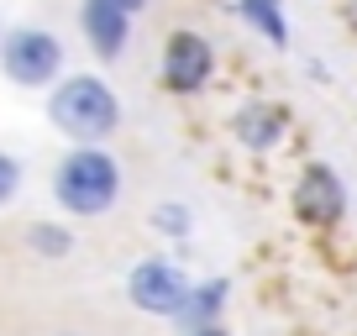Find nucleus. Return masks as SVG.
Here are the masks:
<instances>
[{
  "label": "nucleus",
  "mask_w": 357,
  "mask_h": 336,
  "mask_svg": "<svg viewBox=\"0 0 357 336\" xmlns=\"http://www.w3.org/2000/svg\"><path fill=\"white\" fill-rule=\"evenodd\" d=\"M79 32L95 47V58L116 63L126 53V43H132V11L116 6V0H79Z\"/></svg>",
  "instance_id": "423d86ee"
},
{
  "label": "nucleus",
  "mask_w": 357,
  "mask_h": 336,
  "mask_svg": "<svg viewBox=\"0 0 357 336\" xmlns=\"http://www.w3.org/2000/svg\"><path fill=\"white\" fill-rule=\"evenodd\" d=\"M116 6H126V11H132V16H142L147 6H153V0H116Z\"/></svg>",
  "instance_id": "4468645a"
},
{
  "label": "nucleus",
  "mask_w": 357,
  "mask_h": 336,
  "mask_svg": "<svg viewBox=\"0 0 357 336\" xmlns=\"http://www.w3.org/2000/svg\"><path fill=\"white\" fill-rule=\"evenodd\" d=\"M294 211H300V221L310 226H331L347 215V184L336 179L326 163H310L300 174V184H294Z\"/></svg>",
  "instance_id": "0eeeda50"
},
{
  "label": "nucleus",
  "mask_w": 357,
  "mask_h": 336,
  "mask_svg": "<svg viewBox=\"0 0 357 336\" xmlns=\"http://www.w3.org/2000/svg\"><path fill=\"white\" fill-rule=\"evenodd\" d=\"M53 194L68 215H105L121 194V163L105 153L100 142H79L74 153L58 163Z\"/></svg>",
  "instance_id": "f03ea898"
},
{
  "label": "nucleus",
  "mask_w": 357,
  "mask_h": 336,
  "mask_svg": "<svg viewBox=\"0 0 357 336\" xmlns=\"http://www.w3.org/2000/svg\"><path fill=\"white\" fill-rule=\"evenodd\" d=\"M16 190H22V163L11 153H0V205H11Z\"/></svg>",
  "instance_id": "ddd939ff"
},
{
  "label": "nucleus",
  "mask_w": 357,
  "mask_h": 336,
  "mask_svg": "<svg viewBox=\"0 0 357 336\" xmlns=\"http://www.w3.org/2000/svg\"><path fill=\"white\" fill-rule=\"evenodd\" d=\"M47 116L74 142H105L121 126V100H116V90L100 74H74V79H58L53 100H47Z\"/></svg>",
  "instance_id": "f257e3e1"
},
{
  "label": "nucleus",
  "mask_w": 357,
  "mask_h": 336,
  "mask_svg": "<svg viewBox=\"0 0 357 336\" xmlns=\"http://www.w3.org/2000/svg\"><path fill=\"white\" fill-rule=\"evenodd\" d=\"M153 226H158V231H168V236H184V231L195 226V215L184 211V205H158V211H153Z\"/></svg>",
  "instance_id": "f8f14e48"
},
{
  "label": "nucleus",
  "mask_w": 357,
  "mask_h": 336,
  "mask_svg": "<svg viewBox=\"0 0 357 336\" xmlns=\"http://www.w3.org/2000/svg\"><path fill=\"white\" fill-rule=\"evenodd\" d=\"M236 16H242L268 47H289V16H284V0H236Z\"/></svg>",
  "instance_id": "1a4fd4ad"
},
{
  "label": "nucleus",
  "mask_w": 357,
  "mask_h": 336,
  "mask_svg": "<svg viewBox=\"0 0 357 336\" xmlns=\"http://www.w3.org/2000/svg\"><path fill=\"white\" fill-rule=\"evenodd\" d=\"M63 336H74V331H63Z\"/></svg>",
  "instance_id": "dca6fc26"
},
{
  "label": "nucleus",
  "mask_w": 357,
  "mask_h": 336,
  "mask_svg": "<svg viewBox=\"0 0 357 336\" xmlns=\"http://www.w3.org/2000/svg\"><path fill=\"white\" fill-rule=\"evenodd\" d=\"M26 247H32L37 258H68V252H74V236H68L63 226H32V231H26Z\"/></svg>",
  "instance_id": "9b49d317"
},
{
  "label": "nucleus",
  "mask_w": 357,
  "mask_h": 336,
  "mask_svg": "<svg viewBox=\"0 0 357 336\" xmlns=\"http://www.w3.org/2000/svg\"><path fill=\"white\" fill-rule=\"evenodd\" d=\"M195 284L184 279V268H174L168 258H147L126 273V300L142 315H184V300H190Z\"/></svg>",
  "instance_id": "20e7f679"
},
{
  "label": "nucleus",
  "mask_w": 357,
  "mask_h": 336,
  "mask_svg": "<svg viewBox=\"0 0 357 336\" xmlns=\"http://www.w3.org/2000/svg\"><path fill=\"white\" fill-rule=\"evenodd\" d=\"M231 132L242 147H252V153H273V147L284 142V132H289V116L279 111V105H268V100H252L242 105V111L231 116Z\"/></svg>",
  "instance_id": "6e6552de"
},
{
  "label": "nucleus",
  "mask_w": 357,
  "mask_h": 336,
  "mask_svg": "<svg viewBox=\"0 0 357 336\" xmlns=\"http://www.w3.org/2000/svg\"><path fill=\"white\" fill-rule=\"evenodd\" d=\"M0 68L22 90H47L63 74V43L47 26H11L0 32Z\"/></svg>",
  "instance_id": "7ed1b4c3"
},
{
  "label": "nucleus",
  "mask_w": 357,
  "mask_h": 336,
  "mask_svg": "<svg viewBox=\"0 0 357 336\" xmlns=\"http://www.w3.org/2000/svg\"><path fill=\"white\" fill-rule=\"evenodd\" d=\"M211 74H215V47L200 32H174L163 43V84L168 90L195 95L211 84Z\"/></svg>",
  "instance_id": "39448f33"
},
{
  "label": "nucleus",
  "mask_w": 357,
  "mask_h": 336,
  "mask_svg": "<svg viewBox=\"0 0 357 336\" xmlns=\"http://www.w3.org/2000/svg\"><path fill=\"white\" fill-rule=\"evenodd\" d=\"M221 305H226V279H215V284H195L190 300H184V315H190L195 326H211L215 315H221Z\"/></svg>",
  "instance_id": "9d476101"
},
{
  "label": "nucleus",
  "mask_w": 357,
  "mask_h": 336,
  "mask_svg": "<svg viewBox=\"0 0 357 336\" xmlns=\"http://www.w3.org/2000/svg\"><path fill=\"white\" fill-rule=\"evenodd\" d=\"M190 336H226V331H221V326H215V321H211V326H195V331H190Z\"/></svg>",
  "instance_id": "2eb2a0df"
}]
</instances>
